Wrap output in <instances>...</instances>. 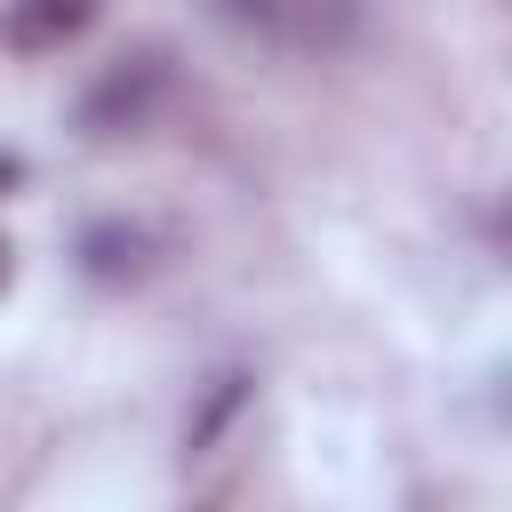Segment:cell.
Here are the masks:
<instances>
[{
    "mask_svg": "<svg viewBox=\"0 0 512 512\" xmlns=\"http://www.w3.org/2000/svg\"><path fill=\"white\" fill-rule=\"evenodd\" d=\"M160 88H168V64L144 48V56H120V64H104V80L80 96V120H88V136H120V128H144L152 120V104H160Z\"/></svg>",
    "mask_w": 512,
    "mask_h": 512,
    "instance_id": "obj_1",
    "label": "cell"
},
{
    "mask_svg": "<svg viewBox=\"0 0 512 512\" xmlns=\"http://www.w3.org/2000/svg\"><path fill=\"white\" fill-rule=\"evenodd\" d=\"M88 16H96V0H8L0 40H8V48H24V56H56L64 40H80V32H88Z\"/></svg>",
    "mask_w": 512,
    "mask_h": 512,
    "instance_id": "obj_2",
    "label": "cell"
},
{
    "mask_svg": "<svg viewBox=\"0 0 512 512\" xmlns=\"http://www.w3.org/2000/svg\"><path fill=\"white\" fill-rule=\"evenodd\" d=\"M88 264H96L104 280H120V272H136V264H144V240H136V232H120V224H96V232H88Z\"/></svg>",
    "mask_w": 512,
    "mask_h": 512,
    "instance_id": "obj_3",
    "label": "cell"
},
{
    "mask_svg": "<svg viewBox=\"0 0 512 512\" xmlns=\"http://www.w3.org/2000/svg\"><path fill=\"white\" fill-rule=\"evenodd\" d=\"M0 280H8V248H0Z\"/></svg>",
    "mask_w": 512,
    "mask_h": 512,
    "instance_id": "obj_4",
    "label": "cell"
}]
</instances>
